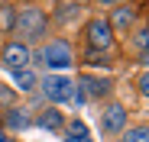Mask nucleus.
Returning a JSON list of instances; mask_svg holds the SVG:
<instances>
[{"instance_id":"obj_17","label":"nucleus","mask_w":149,"mask_h":142,"mask_svg":"<svg viewBox=\"0 0 149 142\" xmlns=\"http://www.w3.org/2000/svg\"><path fill=\"white\" fill-rule=\"evenodd\" d=\"M123 142H130V139H123Z\"/></svg>"},{"instance_id":"obj_5","label":"nucleus","mask_w":149,"mask_h":142,"mask_svg":"<svg viewBox=\"0 0 149 142\" xmlns=\"http://www.w3.org/2000/svg\"><path fill=\"white\" fill-rule=\"evenodd\" d=\"M3 65L13 68V71L26 68V65H29V49H26L23 42H10L7 49H3Z\"/></svg>"},{"instance_id":"obj_15","label":"nucleus","mask_w":149,"mask_h":142,"mask_svg":"<svg viewBox=\"0 0 149 142\" xmlns=\"http://www.w3.org/2000/svg\"><path fill=\"white\" fill-rule=\"evenodd\" d=\"M97 3H123V0H97Z\"/></svg>"},{"instance_id":"obj_1","label":"nucleus","mask_w":149,"mask_h":142,"mask_svg":"<svg viewBox=\"0 0 149 142\" xmlns=\"http://www.w3.org/2000/svg\"><path fill=\"white\" fill-rule=\"evenodd\" d=\"M42 90H45V97L52 100V103H65V100H81V94L78 87H74V81L62 78V74H49L42 81Z\"/></svg>"},{"instance_id":"obj_12","label":"nucleus","mask_w":149,"mask_h":142,"mask_svg":"<svg viewBox=\"0 0 149 142\" xmlns=\"http://www.w3.org/2000/svg\"><path fill=\"white\" fill-rule=\"evenodd\" d=\"M7 123H10V129H26V126H29V120H26L23 113H16V110L7 116Z\"/></svg>"},{"instance_id":"obj_3","label":"nucleus","mask_w":149,"mask_h":142,"mask_svg":"<svg viewBox=\"0 0 149 142\" xmlns=\"http://www.w3.org/2000/svg\"><path fill=\"white\" fill-rule=\"evenodd\" d=\"M42 61L49 65V68H55V71H65V68H71L74 65V58H71V49H68V42H49L45 49H42Z\"/></svg>"},{"instance_id":"obj_16","label":"nucleus","mask_w":149,"mask_h":142,"mask_svg":"<svg viewBox=\"0 0 149 142\" xmlns=\"http://www.w3.org/2000/svg\"><path fill=\"white\" fill-rule=\"evenodd\" d=\"M0 142H10V139H7V136H3V132H0Z\"/></svg>"},{"instance_id":"obj_9","label":"nucleus","mask_w":149,"mask_h":142,"mask_svg":"<svg viewBox=\"0 0 149 142\" xmlns=\"http://www.w3.org/2000/svg\"><path fill=\"white\" fill-rule=\"evenodd\" d=\"M65 142H91V136H88V126L81 123V120H74L71 126H68V139Z\"/></svg>"},{"instance_id":"obj_14","label":"nucleus","mask_w":149,"mask_h":142,"mask_svg":"<svg viewBox=\"0 0 149 142\" xmlns=\"http://www.w3.org/2000/svg\"><path fill=\"white\" fill-rule=\"evenodd\" d=\"M0 26H3V29L13 26V13H10V10H0Z\"/></svg>"},{"instance_id":"obj_13","label":"nucleus","mask_w":149,"mask_h":142,"mask_svg":"<svg viewBox=\"0 0 149 142\" xmlns=\"http://www.w3.org/2000/svg\"><path fill=\"white\" fill-rule=\"evenodd\" d=\"M127 139H130V142H149V139H146V126H136Z\"/></svg>"},{"instance_id":"obj_4","label":"nucleus","mask_w":149,"mask_h":142,"mask_svg":"<svg viewBox=\"0 0 149 142\" xmlns=\"http://www.w3.org/2000/svg\"><path fill=\"white\" fill-rule=\"evenodd\" d=\"M88 42H91V49L107 52L110 45H113V29H110V23H107V19H91V23H88Z\"/></svg>"},{"instance_id":"obj_10","label":"nucleus","mask_w":149,"mask_h":142,"mask_svg":"<svg viewBox=\"0 0 149 142\" xmlns=\"http://www.w3.org/2000/svg\"><path fill=\"white\" fill-rule=\"evenodd\" d=\"M136 19V10H130V7H120L117 13H113V26H120V29H127L130 23Z\"/></svg>"},{"instance_id":"obj_2","label":"nucleus","mask_w":149,"mask_h":142,"mask_svg":"<svg viewBox=\"0 0 149 142\" xmlns=\"http://www.w3.org/2000/svg\"><path fill=\"white\" fill-rule=\"evenodd\" d=\"M13 23H16V29L26 39H42L45 36V26H49V19H45L42 10H19Z\"/></svg>"},{"instance_id":"obj_7","label":"nucleus","mask_w":149,"mask_h":142,"mask_svg":"<svg viewBox=\"0 0 149 142\" xmlns=\"http://www.w3.org/2000/svg\"><path fill=\"white\" fill-rule=\"evenodd\" d=\"M81 87L88 90V97H104V94L110 90V81H101V78L84 74V78H81Z\"/></svg>"},{"instance_id":"obj_11","label":"nucleus","mask_w":149,"mask_h":142,"mask_svg":"<svg viewBox=\"0 0 149 142\" xmlns=\"http://www.w3.org/2000/svg\"><path fill=\"white\" fill-rule=\"evenodd\" d=\"M39 126H42V129H58V126H62V116H58L55 110H49V113L39 116Z\"/></svg>"},{"instance_id":"obj_6","label":"nucleus","mask_w":149,"mask_h":142,"mask_svg":"<svg viewBox=\"0 0 149 142\" xmlns=\"http://www.w3.org/2000/svg\"><path fill=\"white\" fill-rule=\"evenodd\" d=\"M101 126H104V132H120L123 126H127V110H123L120 103H110V107L104 110Z\"/></svg>"},{"instance_id":"obj_8","label":"nucleus","mask_w":149,"mask_h":142,"mask_svg":"<svg viewBox=\"0 0 149 142\" xmlns=\"http://www.w3.org/2000/svg\"><path fill=\"white\" fill-rule=\"evenodd\" d=\"M13 84L19 90H33L36 87V74H33L29 68H19V71H13Z\"/></svg>"}]
</instances>
